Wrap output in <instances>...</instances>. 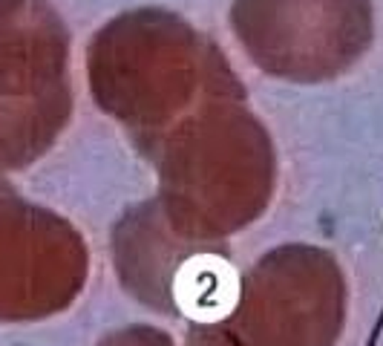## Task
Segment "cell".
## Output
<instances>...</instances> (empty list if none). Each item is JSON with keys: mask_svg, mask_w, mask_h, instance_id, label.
I'll return each mask as SVG.
<instances>
[{"mask_svg": "<svg viewBox=\"0 0 383 346\" xmlns=\"http://www.w3.org/2000/svg\"><path fill=\"white\" fill-rule=\"evenodd\" d=\"M98 346H173V340H170L164 332L136 326V329H124V332H115V335L104 337Z\"/></svg>", "mask_w": 383, "mask_h": 346, "instance_id": "cell-2", "label": "cell"}, {"mask_svg": "<svg viewBox=\"0 0 383 346\" xmlns=\"http://www.w3.org/2000/svg\"><path fill=\"white\" fill-rule=\"evenodd\" d=\"M340 323V286L300 294L291 306V294L271 289L260 272L228 318L190 332V346H331Z\"/></svg>", "mask_w": 383, "mask_h": 346, "instance_id": "cell-1", "label": "cell"}]
</instances>
